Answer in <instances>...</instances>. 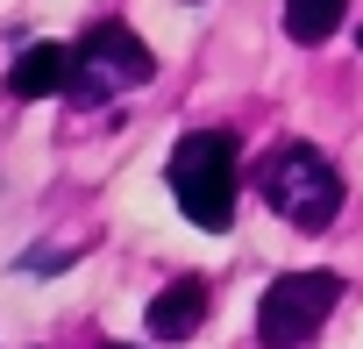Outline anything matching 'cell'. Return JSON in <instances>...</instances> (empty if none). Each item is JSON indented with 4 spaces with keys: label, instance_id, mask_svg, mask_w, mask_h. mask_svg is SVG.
I'll return each instance as SVG.
<instances>
[{
    "label": "cell",
    "instance_id": "6da1fadb",
    "mask_svg": "<svg viewBox=\"0 0 363 349\" xmlns=\"http://www.w3.org/2000/svg\"><path fill=\"white\" fill-rule=\"evenodd\" d=\"M171 193H178V214L193 228L221 236L235 221V135L228 128H193L171 150Z\"/></svg>",
    "mask_w": 363,
    "mask_h": 349
},
{
    "label": "cell",
    "instance_id": "5b68a950",
    "mask_svg": "<svg viewBox=\"0 0 363 349\" xmlns=\"http://www.w3.org/2000/svg\"><path fill=\"white\" fill-rule=\"evenodd\" d=\"M207 278H171L157 299H150V335L157 342H186V335H200V321H207Z\"/></svg>",
    "mask_w": 363,
    "mask_h": 349
},
{
    "label": "cell",
    "instance_id": "8992f818",
    "mask_svg": "<svg viewBox=\"0 0 363 349\" xmlns=\"http://www.w3.org/2000/svg\"><path fill=\"white\" fill-rule=\"evenodd\" d=\"M8 93L15 100H50V93H72V50L65 43H29L8 72Z\"/></svg>",
    "mask_w": 363,
    "mask_h": 349
},
{
    "label": "cell",
    "instance_id": "7a4b0ae2",
    "mask_svg": "<svg viewBox=\"0 0 363 349\" xmlns=\"http://www.w3.org/2000/svg\"><path fill=\"white\" fill-rule=\"evenodd\" d=\"M264 200L292 221V228H328L342 214V179H335V164L313 150V143H278L264 157Z\"/></svg>",
    "mask_w": 363,
    "mask_h": 349
},
{
    "label": "cell",
    "instance_id": "277c9868",
    "mask_svg": "<svg viewBox=\"0 0 363 349\" xmlns=\"http://www.w3.org/2000/svg\"><path fill=\"white\" fill-rule=\"evenodd\" d=\"M135 79H150V43H143L128 22L86 29V43L72 50V100H79V107H100V100H114V93L135 86Z\"/></svg>",
    "mask_w": 363,
    "mask_h": 349
},
{
    "label": "cell",
    "instance_id": "ba28073f",
    "mask_svg": "<svg viewBox=\"0 0 363 349\" xmlns=\"http://www.w3.org/2000/svg\"><path fill=\"white\" fill-rule=\"evenodd\" d=\"M107 349H121V342H107Z\"/></svg>",
    "mask_w": 363,
    "mask_h": 349
},
{
    "label": "cell",
    "instance_id": "52a82bcc",
    "mask_svg": "<svg viewBox=\"0 0 363 349\" xmlns=\"http://www.w3.org/2000/svg\"><path fill=\"white\" fill-rule=\"evenodd\" d=\"M342 15H349V0H285V29H292L299 43L335 36V29H342Z\"/></svg>",
    "mask_w": 363,
    "mask_h": 349
},
{
    "label": "cell",
    "instance_id": "3957f363",
    "mask_svg": "<svg viewBox=\"0 0 363 349\" xmlns=\"http://www.w3.org/2000/svg\"><path fill=\"white\" fill-rule=\"evenodd\" d=\"M335 299H342V278H335V271H285V278L264 292V306H257V342H264V349H299V342H313L320 321L335 314Z\"/></svg>",
    "mask_w": 363,
    "mask_h": 349
}]
</instances>
